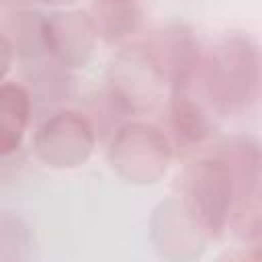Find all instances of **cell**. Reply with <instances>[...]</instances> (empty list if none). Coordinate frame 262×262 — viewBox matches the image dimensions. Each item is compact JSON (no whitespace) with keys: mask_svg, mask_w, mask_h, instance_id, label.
<instances>
[{"mask_svg":"<svg viewBox=\"0 0 262 262\" xmlns=\"http://www.w3.org/2000/svg\"><path fill=\"white\" fill-rule=\"evenodd\" d=\"M27 115L25 94L16 88L0 90V151L12 149L23 133Z\"/></svg>","mask_w":262,"mask_h":262,"instance_id":"cell-1","label":"cell"}]
</instances>
